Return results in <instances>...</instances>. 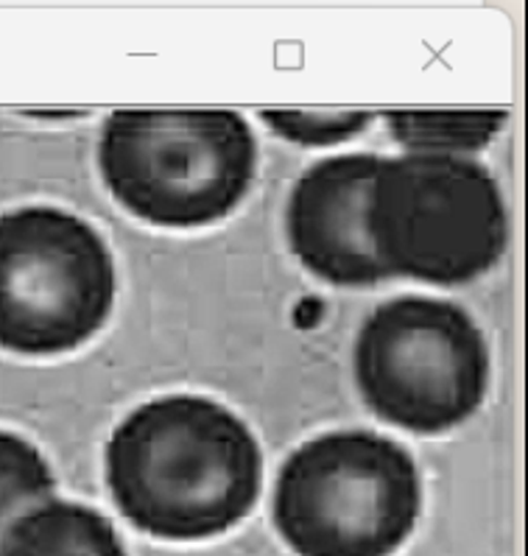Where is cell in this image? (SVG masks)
I'll return each mask as SVG.
<instances>
[{"mask_svg": "<svg viewBox=\"0 0 528 556\" xmlns=\"http://www.w3.org/2000/svg\"><path fill=\"white\" fill-rule=\"evenodd\" d=\"M117 511L156 540H208L238 526L263 486L261 445L227 406L163 394L126 414L104 453Z\"/></svg>", "mask_w": 528, "mask_h": 556, "instance_id": "6da1fadb", "label": "cell"}, {"mask_svg": "<svg viewBox=\"0 0 528 556\" xmlns=\"http://www.w3.org/2000/svg\"><path fill=\"white\" fill-rule=\"evenodd\" d=\"M419 509L414 456L361 428L302 442L274 481V529L297 556H391L411 536Z\"/></svg>", "mask_w": 528, "mask_h": 556, "instance_id": "7a4b0ae2", "label": "cell"}, {"mask_svg": "<svg viewBox=\"0 0 528 556\" xmlns=\"http://www.w3.org/2000/svg\"><path fill=\"white\" fill-rule=\"evenodd\" d=\"M257 140L238 112H115L98 170L121 207L165 229L222 222L252 188Z\"/></svg>", "mask_w": 528, "mask_h": 556, "instance_id": "3957f363", "label": "cell"}, {"mask_svg": "<svg viewBox=\"0 0 528 556\" xmlns=\"http://www.w3.org/2000/svg\"><path fill=\"white\" fill-rule=\"evenodd\" d=\"M366 229L386 277L464 286L501 261L508 216L492 170L473 157L380 160Z\"/></svg>", "mask_w": 528, "mask_h": 556, "instance_id": "277c9868", "label": "cell"}, {"mask_svg": "<svg viewBox=\"0 0 528 556\" xmlns=\"http://www.w3.org/2000/svg\"><path fill=\"white\" fill-rule=\"evenodd\" d=\"M489 369L476 319L437 296H398L378 305L352 348L366 408L411 433H444L467 422L487 397Z\"/></svg>", "mask_w": 528, "mask_h": 556, "instance_id": "5b68a950", "label": "cell"}, {"mask_svg": "<svg viewBox=\"0 0 528 556\" xmlns=\"http://www.w3.org/2000/svg\"><path fill=\"white\" fill-rule=\"evenodd\" d=\"M115 261L92 224L62 207L28 204L0 216V348L62 355L110 319Z\"/></svg>", "mask_w": 528, "mask_h": 556, "instance_id": "8992f818", "label": "cell"}, {"mask_svg": "<svg viewBox=\"0 0 528 556\" xmlns=\"http://www.w3.org/2000/svg\"><path fill=\"white\" fill-rule=\"evenodd\" d=\"M380 160L369 151L319 160L288 197V247L311 275L339 289H369L389 280L366 229V204Z\"/></svg>", "mask_w": 528, "mask_h": 556, "instance_id": "52a82bcc", "label": "cell"}, {"mask_svg": "<svg viewBox=\"0 0 528 556\" xmlns=\"http://www.w3.org/2000/svg\"><path fill=\"white\" fill-rule=\"evenodd\" d=\"M0 556H126V548L101 511L51 497L14 520Z\"/></svg>", "mask_w": 528, "mask_h": 556, "instance_id": "ba28073f", "label": "cell"}, {"mask_svg": "<svg viewBox=\"0 0 528 556\" xmlns=\"http://www.w3.org/2000/svg\"><path fill=\"white\" fill-rule=\"evenodd\" d=\"M503 112H391L386 115L391 138L411 154L467 157L487 149L501 126Z\"/></svg>", "mask_w": 528, "mask_h": 556, "instance_id": "9c48e42d", "label": "cell"}, {"mask_svg": "<svg viewBox=\"0 0 528 556\" xmlns=\"http://www.w3.org/2000/svg\"><path fill=\"white\" fill-rule=\"evenodd\" d=\"M56 478L46 456L12 431H0V543L14 520L51 501Z\"/></svg>", "mask_w": 528, "mask_h": 556, "instance_id": "30bf717a", "label": "cell"}, {"mask_svg": "<svg viewBox=\"0 0 528 556\" xmlns=\"http://www.w3.org/2000/svg\"><path fill=\"white\" fill-rule=\"evenodd\" d=\"M261 121L291 143L336 146L364 135L375 118L366 112H263Z\"/></svg>", "mask_w": 528, "mask_h": 556, "instance_id": "8fae6325", "label": "cell"}]
</instances>
